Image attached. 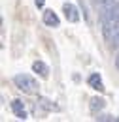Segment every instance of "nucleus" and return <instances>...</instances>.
<instances>
[{"label": "nucleus", "instance_id": "7ed1b4c3", "mask_svg": "<svg viewBox=\"0 0 119 122\" xmlns=\"http://www.w3.org/2000/svg\"><path fill=\"white\" fill-rule=\"evenodd\" d=\"M12 111H13L15 118H19V120H27V118H29V115H27L25 105H23L21 100H13V102H12Z\"/></svg>", "mask_w": 119, "mask_h": 122}, {"label": "nucleus", "instance_id": "f257e3e1", "mask_svg": "<svg viewBox=\"0 0 119 122\" xmlns=\"http://www.w3.org/2000/svg\"><path fill=\"white\" fill-rule=\"evenodd\" d=\"M13 85L25 94H38V81L29 73H17L13 75Z\"/></svg>", "mask_w": 119, "mask_h": 122}, {"label": "nucleus", "instance_id": "f8f14e48", "mask_svg": "<svg viewBox=\"0 0 119 122\" xmlns=\"http://www.w3.org/2000/svg\"><path fill=\"white\" fill-rule=\"evenodd\" d=\"M34 4H36V6H38V8H44L45 0H34Z\"/></svg>", "mask_w": 119, "mask_h": 122}, {"label": "nucleus", "instance_id": "f03ea898", "mask_svg": "<svg viewBox=\"0 0 119 122\" xmlns=\"http://www.w3.org/2000/svg\"><path fill=\"white\" fill-rule=\"evenodd\" d=\"M62 11H64V17L68 23H77L79 21V11L72 2H64L62 4Z\"/></svg>", "mask_w": 119, "mask_h": 122}, {"label": "nucleus", "instance_id": "ddd939ff", "mask_svg": "<svg viewBox=\"0 0 119 122\" xmlns=\"http://www.w3.org/2000/svg\"><path fill=\"white\" fill-rule=\"evenodd\" d=\"M115 68L119 70V53H117V56H115Z\"/></svg>", "mask_w": 119, "mask_h": 122}, {"label": "nucleus", "instance_id": "9d476101", "mask_svg": "<svg viewBox=\"0 0 119 122\" xmlns=\"http://www.w3.org/2000/svg\"><path fill=\"white\" fill-rule=\"evenodd\" d=\"M98 120H113V117H110V115H102V117H96Z\"/></svg>", "mask_w": 119, "mask_h": 122}, {"label": "nucleus", "instance_id": "6e6552de", "mask_svg": "<svg viewBox=\"0 0 119 122\" xmlns=\"http://www.w3.org/2000/svg\"><path fill=\"white\" fill-rule=\"evenodd\" d=\"M112 45H113V47H119V28L115 30L113 38H112Z\"/></svg>", "mask_w": 119, "mask_h": 122}, {"label": "nucleus", "instance_id": "9b49d317", "mask_svg": "<svg viewBox=\"0 0 119 122\" xmlns=\"http://www.w3.org/2000/svg\"><path fill=\"white\" fill-rule=\"evenodd\" d=\"M108 2H112V0H95L96 6H104V4H108Z\"/></svg>", "mask_w": 119, "mask_h": 122}, {"label": "nucleus", "instance_id": "1a4fd4ad", "mask_svg": "<svg viewBox=\"0 0 119 122\" xmlns=\"http://www.w3.org/2000/svg\"><path fill=\"white\" fill-rule=\"evenodd\" d=\"M40 103H42L45 109H57L55 105H51V103H49V100H45V98H42V100H40Z\"/></svg>", "mask_w": 119, "mask_h": 122}, {"label": "nucleus", "instance_id": "423d86ee", "mask_svg": "<svg viewBox=\"0 0 119 122\" xmlns=\"http://www.w3.org/2000/svg\"><path fill=\"white\" fill-rule=\"evenodd\" d=\"M87 85H89L91 88L98 90V92L104 90V83H102V77H100V73H91V75L87 77Z\"/></svg>", "mask_w": 119, "mask_h": 122}, {"label": "nucleus", "instance_id": "0eeeda50", "mask_svg": "<svg viewBox=\"0 0 119 122\" xmlns=\"http://www.w3.org/2000/svg\"><path fill=\"white\" fill-rule=\"evenodd\" d=\"M104 105H106L104 98H98V96L91 98V103H89V107H91V111H93V113H98V111H102V109H104Z\"/></svg>", "mask_w": 119, "mask_h": 122}, {"label": "nucleus", "instance_id": "39448f33", "mask_svg": "<svg viewBox=\"0 0 119 122\" xmlns=\"http://www.w3.org/2000/svg\"><path fill=\"white\" fill-rule=\"evenodd\" d=\"M44 23L47 25V26H51V28H57L60 25V19L59 15L53 11V10H45L44 11Z\"/></svg>", "mask_w": 119, "mask_h": 122}, {"label": "nucleus", "instance_id": "20e7f679", "mask_svg": "<svg viewBox=\"0 0 119 122\" xmlns=\"http://www.w3.org/2000/svg\"><path fill=\"white\" fill-rule=\"evenodd\" d=\"M32 71L42 79H47L49 77V66L42 60H36V62H32Z\"/></svg>", "mask_w": 119, "mask_h": 122}]
</instances>
